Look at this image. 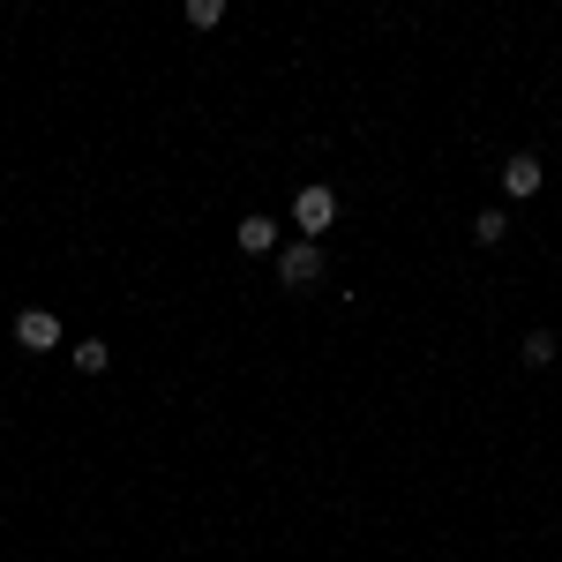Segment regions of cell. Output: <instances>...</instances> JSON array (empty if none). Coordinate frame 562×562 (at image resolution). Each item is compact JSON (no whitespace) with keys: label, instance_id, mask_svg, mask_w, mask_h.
Here are the masks:
<instances>
[{"label":"cell","instance_id":"obj_3","mask_svg":"<svg viewBox=\"0 0 562 562\" xmlns=\"http://www.w3.org/2000/svg\"><path fill=\"white\" fill-rule=\"evenodd\" d=\"M15 346L23 352H53L60 346V315H53V307H23V315H15Z\"/></svg>","mask_w":562,"mask_h":562},{"label":"cell","instance_id":"obj_7","mask_svg":"<svg viewBox=\"0 0 562 562\" xmlns=\"http://www.w3.org/2000/svg\"><path fill=\"white\" fill-rule=\"evenodd\" d=\"M76 368H83V375H105V368H113V346H105V338H83V346H76Z\"/></svg>","mask_w":562,"mask_h":562},{"label":"cell","instance_id":"obj_5","mask_svg":"<svg viewBox=\"0 0 562 562\" xmlns=\"http://www.w3.org/2000/svg\"><path fill=\"white\" fill-rule=\"evenodd\" d=\"M233 240H240V256H270V248H278V225H270V217H240V233H233Z\"/></svg>","mask_w":562,"mask_h":562},{"label":"cell","instance_id":"obj_2","mask_svg":"<svg viewBox=\"0 0 562 562\" xmlns=\"http://www.w3.org/2000/svg\"><path fill=\"white\" fill-rule=\"evenodd\" d=\"M315 278H323V240H285V248H278V285L301 293Z\"/></svg>","mask_w":562,"mask_h":562},{"label":"cell","instance_id":"obj_9","mask_svg":"<svg viewBox=\"0 0 562 562\" xmlns=\"http://www.w3.org/2000/svg\"><path fill=\"white\" fill-rule=\"evenodd\" d=\"M518 360H525V368H555V338H548V330H532Z\"/></svg>","mask_w":562,"mask_h":562},{"label":"cell","instance_id":"obj_1","mask_svg":"<svg viewBox=\"0 0 562 562\" xmlns=\"http://www.w3.org/2000/svg\"><path fill=\"white\" fill-rule=\"evenodd\" d=\"M293 225H301V240H323V233L338 225V188H323V180H307L301 195H293Z\"/></svg>","mask_w":562,"mask_h":562},{"label":"cell","instance_id":"obj_6","mask_svg":"<svg viewBox=\"0 0 562 562\" xmlns=\"http://www.w3.org/2000/svg\"><path fill=\"white\" fill-rule=\"evenodd\" d=\"M473 240H480V248H503V240H510V217H503V211H480L473 217Z\"/></svg>","mask_w":562,"mask_h":562},{"label":"cell","instance_id":"obj_8","mask_svg":"<svg viewBox=\"0 0 562 562\" xmlns=\"http://www.w3.org/2000/svg\"><path fill=\"white\" fill-rule=\"evenodd\" d=\"M180 15H188V31H217L225 23V0H188Z\"/></svg>","mask_w":562,"mask_h":562},{"label":"cell","instance_id":"obj_4","mask_svg":"<svg viewBox=\"0 0 562 562\" xmlns=\"http://www.w3.org/2000/svg\"><path fill=\"white\" fill-rule=\"evenodd\" d=\"M540 188H548V173H540V158H532V150H518V158L503 166V195H510V203H532Z\"/></svg>","mask_w":562,"mask_h":562}]
</instances>
